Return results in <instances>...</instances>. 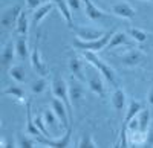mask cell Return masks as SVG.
I'll list each match as a JSON object with an SVG mask.
<instances>
[{
	"mask_svg": "<svg viewBox=\"0 0 153 148\" xmlns=\"http://www.w3.org/2000/svg\"><path fill=\"white\" fill-rule=\"evenodd\" d=\"M83 58L86 60V63H89L92 67H95L106 81H109L112 85H115V87H117V73H115V70H113L109 64H106L104 61L97 55V52L83 51Z\"/></svg>",
	"mask_w": 153,
	"mask_h": 148,
	"instance_id": "obj_1",
	"label": "cell"
},
{
	"mask_svg": "<svg viewBox=\"0 0 153 148\" xmlns=\"http://www.w3.org/2000/svg\"><path fill=\"white\" fill-rule=\"evenodd\" d=\"M51 90H52V96L61 99L68 105L69 115H71V119H72L74 118V110H72V104H71V99H69V85H68V82L63 78L55 77L52 80V84H51Z\"/></svg>",
	"mask_w": 153,
	"mask_h": 148,
	"instance_id": "obj_2",
	"label": "cell"
},
{
	"mask_svg": "<svg viewBox=\"0 0 153 148\" xmlns=\"http://www.w3.org/2000/svg\"><path fill=\"white\" fill-rule=\"evenodd\" d=\"M112 34L113 32H106L101 38L98 40H92V41H84L80 38H75L74 40V47L78 49V51H91V52H98L101 49L107 47L110 38H112Z\"/></svg>",
	"mask_w": 153,
	"mask_h": 148,
	"instance_id": "obj_3",
	"label": "cell"
},
{
	"mask_svg": "<svg viewBox=\"0 0 153 148\" xmlns=\"http://www.w3.org/2000/svg\"><path fill=\"white\" fill-rule=\"evenodd\" d=\"M69 85V99H71V104L72 107H78L83 99H84V81L78 80L76 77L72 75L71 81L68 82Z\"/></svg>",
	"mask_w": 153,
	"mask_h": 148,
	"instance_id": "obj_4",
	"label": "cell"
},
{
	"mask_svg": "<svg viewBox=\"0 0 153 148\" xmlns=\"http://www.w3.org/2000/svg\"><path fill=\"white\" fill-rule=\"evenodd\" d=\"M51 107L54 108V112L57 113L58 119H60V124H61V128H69L72 125V119H71V115H69V108L68 105L63 102L61 99H58V98L52 96V101H51Z\"/></svg>",
	"mask_w": 153,
	"mask_h": 148,
	"instance_id": "obj_5",
	"label": "cell"
},
{
	"mask_svg": "<svg viewBox=\"0 0 153 148\" xmlns=\"http://www.w3.org/2000/svg\"><path fill=\"white\" fill-rule=\"evenodd\" d=\"M20 14H22V6L20 5H14V6L6 8L2 12V15H0V23H2V26L5 29H9L12 26H16Z\"/></svg>",
	"mask_w": 153,
	"mask_h": 148,
	"instance_id": "obj_6",
	"label": "cell"
},
{
	"mask_svg": "<svg viewBox=\"0 0 153 148\" xmlns=\"http://www.w3.org/2000/svg\"><path fill=\"white\" fill-rule=\"evenodd\" d=\"M101 75V73H100ZM98 75V70L94 67V73H91V75H87L86 81H87V87L89 90H91L92 93L101 96V98H104L106 95V89H104V82H103V78H101Z\"/></svg>",
	"mask_w": 153,
	"mask_h": 148,
	"instance_id": "obj_7",
	"label": "cell"
},
{
	"mask_svg": "<svg viewBox=\"0 0 153 148\" xmlns=\"http://www.w3.org/2000/svg\"><path fill=\"white\" fill-rule=\"evenodd\" d=\"M110 11H112V14H115L117 17L126 18V20H132L135 17V14H136L135 8L130 3H127V2H117V3H113Z\"/></svg>",
	"mask_w": 153,
	"mask_h": 148,
	"instance_id": "obj_8",
	"label": "cell"
},
{
	"mask_svg": "<svg viewBox=\"0 0 153 148\" xmlns=\"http://www.w3.org/2000/svg\"><path fill=\"white\" fill-rule=\"evenodd\" d=\"M29 60H31L32 69L38 73V75H42V77H46L48 75V66H46V63L43 61V57H42V52H40V49H38V46H35L32 49Z\"/></svg>",
	"mask_w": 153,
	"mask_h": 148,
	"instance_id": "obj_9",
	"label": "cell"
},
{
	"mask_svg": "<svg viewBox=\"0 0 153 148\" xmlns=\"http://www.w3.org/2000/svg\"><path fill=\"white\" fill-rule=\"evenodd\" d=\"M2 93H3V96H9L14 101H17L19 104H23V105L29 101L28 96H26V92H25V89L20 87V85H16V84H12V85H9V87L3 89Z\"/></svg>",
	"mask_w": 153,
	"mask_h": 148,
	"instance_id": "obj_10",
	"label": "cell"
},
{
	"mask_svg": "<svg viewBox=\"0 0 153 148\" xmlns=\"http://www.w3.org/2000/svg\"><path fill=\"white\" fill-rule=\"evenodd\" d=\"M83 5H84V11H86V15H87L89 20L100 21L106 17V12L101 8H98L92 0H83Z\"/></svg>",
	"mask_w": 153,
	"mask_h": 148,
	"instance_id": "obj_11",
	"label": "cell"
},
{
	"mask_svg": "<svg viewBox=\"0 0 153 148\" xmlns=\"http://www.w3.org/2000/svg\"><path fill=\"white\" fill-rule=\"evenodd\" d=\"M110 101H112L113 108L117 110V113H121L123 110L127 108V95H126V92L121 87H115Z\"/></svg>",
	"mask_w": 153,
	"mask_h": 148,
	"instance_id": "obj_12",
	"label": "cell"
},
{
	"mask_svg": "<svg viewBox=\"0 0 153 148\" xmlns=\"http://www.w3.org/2000/svg\"><path fill=\"white\" fill-rule=\"evenodd\" d=\"M17 55L16 52V43L8 41L2 51V55H0V61H2V67L3 69H9L12 66V61H14V57Z\"/></svg>",
	"mask_w": 153,
	"mask_h": 148,
	"instance_id": "obj_13",
	"label": "cell"
},
{
	"mask_svg": "<svg viewBox=\"0 0 153 148\" xmlns=\"http://www.w3.org/2000/svg\"><path fill=\"white\" fill-rule=\"evenodd\" d=\"M75 34H76V38L84 40V41H92V40H98L101 38L106 32H101L98 29L94 28H74Z\"/></svg>",
	"mask_w": 153,
	"mask_h": 148,
	"instance_id": "obj_14",
	"label": "cell"
},
{
	"mask_svg": "<svg viewBox=\"0 0 153 148\" xmlns=\"http://www.w3.org/2000/svg\"><path fill=\"white\" fill-rule=\"evenodd\" d=\"M143 57L144 55H143L141 51L133 49V51H129V52H126L124 55H121L120 60H121L123 66H126V67H135V66H138L143 61Z\"/></svg>",
	"mask_w": 153,
	"mask_h": 148,
	"instance_id": "obj_15",
	"label": "cell"
},
{
	"mask_svg": "<svg viewBox=\"0 0 153 148\" xmlns=\"http://www.w3.org/2000/svg\"><path fill=\"white\" fill-rule=\"evenodd\" d=\"M71 138H72V125L69 128H66L65 131V136H61L58 139H48L45 138L43 139V144L49 145V147H54V148H66V147H71Z\"/></svg>",
	"mask_w": 153,
	"mask_h": 148,
	"instance_id": "obj_16",
	"label": "cell"
},
{
	"mask_svg": "<svg viewBox=\"0 0 153 148\" xmlns=\"http://www.w3.org/2000/svg\"><path fill=\"white\" fill-rule=\"evenodd\" d=\"M57 8V5L54 3V2H46V3H42L40 6H38L35 11H34V14H32V23L35 24H40L42 23V20L49 14L51 11H54Z\"/></svg>",
	"mask_w": 153,
	"mask_h": 148,
	"instance_id": "obj_17",
	"label": "cell"
},
{
	"mask_svg": "<svg viewBox=\"0 0 153 148\" xmlns=\"http://www.w3.org/2000/svg\"><path fill=\"white\" fill-rule=\"evenodd\" d=\"M68 67H69V72L72 73L74 77H76L81 81H86V75L83 72V61L80 60V57H76V55L71 57L69 63H68Z\"/></svg>",
	"mask_w": 153,
	"mask_h": 148,
	"instance_id": "obj_18",
	"label": "cell"
},
{
	"mask_svg": "<svg viewBox=\"0 0 153 148\" xmlns=\"http://www.w3.org/2000/svg\"><path fill=\"white\" fill-rule=\"evenodd\" d=\"M16 52H17V57L20 60H26L28 57H31L26 35H17V38H16Z\"/></svg>",
	"mask_w": 153,
	"mask_h": 148,
	"instance_id": "obj_19",
	"label": "cell"
},
{
	"mask_svg": "<svg viewBox=\"0 0 153 148\" xmlns=\"http://www.w3.org/2000/svg\"><path fill=\"white\" fill-rule=\"evenodd\" d=\"M144 108L143 102L138 101V99H132L129 104H127V108H126V116H124V124H127L130 119L136 118L139 115V112Z\"/></svg>",
	"mask_w": 153,
	"mask_h": 148,
	"instance_id": "obj_20",
	"label": "cell"
},
{
	"mask_svg": "<svg viewBox=\"0 0 153 148\" xmlns=\"http://www.w3.org/2000/svg\"><path fill=\"white\" fill-rule=\"evenodd\" d=\"M42 116H43V119H45V122H46L48 128L54 130V131L60 128V125H58L60 119H58V116H57V113L54 112V108H52V107H51V108H46V110H43Z\"/></svg>",
	"mask_w": 153,
	"mask_h": 148,
	"instance_id": "obj_21",
	"label": "cell"
},
{
	"mask_svg": "<svg viewBox=\"0 0 153 148\" xmlns=\"http://www.w3.org/2000/svg\"><path fill=\"white\" fill-rule=\"evenodd\" d=\"M8 73L16 82H19V84L26 82V70H25V67L22 64H12L8 69Z\"/></svg>",
	"mask_w": 153,
	"mask_h": 148,
	"instance_id": "obj_22",
	"label": "cell"
},
{
	"mask_svg": "<svg viewBox=\"0 0 153 148\" xmlns=\"http://www.w3.org/2000/svg\"><path fill=\"white\" fill-rule=\"evenodd\" d=\"M29 31V20H28V14L25 11H22V14L14 26V32L16 35H28Z\"/></svg>",
	"mask_w": 153,
	"mask_h": 148,
	"instance_id": "obj_23",
	"label": "cell"
},
{
	"mask_svg": "<svg viewBox=\"0 0 153 148\" xmlns=\"http://www.w3.org/2000/svg\"><path fill=\"white\" fill-rule=\"evenodd\" d=\"M129 34H126V32H113L112 34V38L107 44L109 49H113V47H117V46H123V44H129Z\"/></svg>",
	"mask_w": 153,
	"mask_h": 148,
	"instance_id": "obj_24",
	"label": "cell"
},
{
	"mask_svg": "<svg viewBox=\"0 0 153 148\" xmlns=\"http://www.w3.org/2000/svg\"><path fill=\"white\" fill-rule=\"evenodd\" d=\"M37 144H40L37 141V138L31 136L28 133L17 136V147H20V148H34V147H37Z\"/></svg>",
	"mask_w": 153,
	"mask_h": 148,
	"instance_id": "obj_25",
	"label": "cell"
},
{
	"mask_svg": "<svg viewBox=\"0 0 153 148\" xmlns=\"http://www.w3.org/2000/svg\"><path fill=\"white\" fill-rule=\"evenodd\" d=\"M138 119H139V130L147 133L149 128H150V121H152V113L149 108H143L138 115Z\"/></svg>",
	"mask_w": 153,
	"mask_h": 148,
	"instance_id": "obj_26",
	"label": "cell"
},
{
	"mask_svg": "<svg viewBox=\"0 0 153 148\" xmlns=\"http://www.w3.org/2000/svg\"><path fill=\"white\" fill-rule=\"evenodd\" d=\"M127 34H129L136 43H144L147 40V37H149V34L141 28H130L129 31H127Z\"/></svg>",
	"mask_w": 153,
	"mask_h": 148,
	"instance_id": "obj_27",
	"label": "cell"
},
{
	"mask_svg": "<svg viewBox=\"0 0 153 148\" xmlns=\"http://www.w3.org/2000/svg\"><path fill=\"white\" fill-rule=\"evenodd\" d=\"M46 87H48V82H46L45 77H42V78L31 82V93L32 95H42L46 90Z\"/></svg>",
	"mask_w": 153,
	"mask_h": 148,
	"instance_id": "obj_28",
	"label": "cell"
},
{
	"mask_svg": "<svg viewBox=\"0 0 153 148\" xmlns=\"http://www.w3.org/2000/svg\"><path fill=\"white\" fill-rule=\"evenodd\" d=\"M76 147H80V148H97L98 144L95 142V139L92 138L91 133H86L84 136H81V139L78 141Z\"/></svg>",
	"mask_w": 153,
	"mask_h": 148,
	"instance_id": "obj_29",
	"label": "cell"
},
{
	"mask_svg": "<svg viewBox=\"0 0 153 148\" xmlns=\"http://www.w3.org/2000/svg\"><path fill=\"white\" fill-rule=\"evenodd\" d=\"M66 3H68V6H69L71 11H80L83 0H66Z\"/></svg>",
	"mask_w": 153,
	"mask_h": 148,
	"instance_id": "obj_30",
	"label": "cell"
},
{
	"mask_svg": "<svg viewBox=\"0 0 153 148\" xmlns=\"http://www.w3.org/2000/svg\"><path fill=\"white\" fill-rule=\"evenodd\" d=\"M42 3H43L42 0H26V6H28V9H31V11H35Z\"/></svg>",
	"mask_w": 153,
	"mask_h": 148,
	"instance_id": "obj_31",
	"label": "cell"
},
{
	"mask_svg": "<svg viewBox=\"0 0 153 148\" xmlns=\"http://www.w3.org/2000/svg\"><path fill=\"white\" fill-rule=\"evenodd\" d=\"M147 145L153 147V127H150L147 131Z\"/></svg>",
	"mask_w": 153,
	"mask_h": 148,
	"instance_id": "obj_32",
	"label": "cell"
},
{
	"mask_svg": "<svg viewBox=\"0 0 153 148\" xmlns=\"http://www.w3.org/2000/svg\"><path fill=\"white\" fill-rule=\"evenodd\" d=\"M147 101H149V104L153 107V87L149 90V95H147Z\"/></svg>",
	"mask_w": 153,
	"mask_h": 148,
	"instance_id": "obj_33",
	"label": "cell"
},
{
	"mask_svg": "<svg viewBox=\"0 0 153 148\" xmlns=\"http://www.w3.org/2000/svg\"><path fill=\"white\" fill-rule=\"evenodd\" d=\"M43 3H46V2H54V0H42Z\"/></svg>",
	"mask_w": 153,
	"mask_h": 148,
	"instance_id": "obj_34",
	"label": "cell"
},
{
	"mask_svg": "<svg viewBox=\"0 0 153 148\" xmlns=\"http://www.w3.org/2000/svg\"><path fill=\"white\" fill-rule=\"evenodd\" d=\"M143 2H153V0H143Z\"/></svg>",
	"mask_w": 153,
	"mask_h": 148,
	"instance_id": "obj_35",
	"label": "cell"
}]
</instances>
